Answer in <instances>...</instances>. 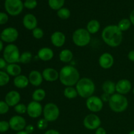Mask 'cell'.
Instances as JSON below:
<instances>
[{"instance_id":"obj_13","label":"cell","mask_w":134,"mask_h":134,"mask_svg":"<svg viewBox=\"0 0 134 134\" xmlns=\"http://www.w3.org/2000/svg\"><path fill=\"white\" fill-rule=\"evenodd\" d=\"M10 128L16 132L22 131L25 129L26 125V121L23 116L20 115H15L10 119L9 121Z\"/></svg>"},{"instance_id":"obj_45","label":"cell","mask_w":134,"mask_h":134,"mask_svg":"<svg viewBox=\"0 0 134 134\" xmlns=\"http://www.w3.org/2000/svg\"><path fill=\"white\" fill-rule=\"evenodd\" d=\"M128 58L130 61L134 62V50L129 52V53L128 54Z\"/></svg>"},{"instance_id":"obj_24","label":"cell","mask_w":134,"mask_h":134,"mask_svg":"<svg viewBox=\"0 0 134 134\" xmlns=\"http://www.w3.org/2000/svg\"><path fill=\"white\" fill-rule=\"evenodd\" d=\"M6 71L9 75L17 77V76L21 75L22 68L17 64H9L7 66Z\"/></svg>"},{"instance_id":"obj_35","label":"cell","mask_w":134,"mask_h":134,"mask_svg":"<svg viewBox=\"0 0 134 134\" xmlns=\"http://www.w3.org/2000/svg\"><path fill=\"white\" fill-rule=\"evenodd\" d=\"M32 35L35 39H41L44 36V31L41 28L37 27L32 30Z\"/></svg>"},{"instance_id":"obj_8","label":"cell","mask_w":134,"mask_h":134,"mask_svg":"<svg viewBox=\"0 0 134 134\" xmlns=\"http://www.w3.org/2000/svg\"><path fill=\"white\" fill-rule=\"evenodd\" d=\"M24 7L21 0H5V10L11 16H17L20 14Z\"/></svg>"},{"instance_id":"obj_47","label":"cell","mask_w":134,"mask_h":134,"mask_svg":"<svg viewBox=\"0 0 134 134\" xmlns=\"http://www.w3.org/2000/svg\"><path fill=\"white\" fill-rule=\"evenodd\" d=\"M130 20L132 24H133L134 26V10L130 13Z\"/></svg>"},{"instance_id":"obj_43","label":"cell","mask_w":134,"mask_h":134,"mask_svg":"<svg viewBox=\"0 0 134 134\" xmlns=\"http://www.w3.org/2000/svg\"><path fill=\"white\" fill-rule=\"evenodd\" d=\"M95 134H107L105 130L102 127H99L98 129L96 130Z\"/></svg>"},{"instance_id":"obj_27","label":"cell","mask_w":134,"mask_h":134,"mask_svg":"<svg viewBox=\"0 0 134 134\" xmlns=\"http://www.w3.org/2000/svg\"><path fill=\"white\" fill-rule=\"evenodd\" d=\"M64 95L67 99H73L77 98L78 92L76 88H74L73 86H66L64 90Z\"/></svg>"},{"instance_id":"obj_19","label":"cell","mask_w":134,"mask_h":134,"mask_svg":"<svg viewBox=\"0 0 134 134\" xmlns=\"http://www.w3.org/2000/svg\"><path fill=\"white\" fill-rule=\"evenodd\" d=\"M22 23L25 28L32 31L37 27V20L35 16L33 14H27L24 16Z\"/></svg>"},{"instance_id":"obj_4","label":"cell","mask_w":134,"mask_h":134,"mask_svg":"<svg viewBox=\"0 0 134 134\" xmlns=\"http://www.w3.org/2000/svg\"><path fill=\"white\" fill-rule=\"evenodd\" d=\"M108 102L109 108L115 113L124 112L128 107V101L126 97L118 93L111 96Z\"/></svg>"},{"instance_id":"obj_20","label":"cell","mask_w":134,"mask_h":134,"mask_svg":"<svg viewBox=\"0 0 134 134\" xmlns=\"http://www.w3.org/2000/svg\"><path fill=\"white\" fill-rule=\"evenodd\" d=\"M28 79L30 84L34 86H39L43 81L42 73L37 70H33L29 73Z\"/></svg>"},{"instance_id":"obj_40","label":"cell","mask_w":134,"mask_h":134,"mask_svg":"<svg viewBox=\"0 0 134 134\" xmlns=\"http://www.w3.org/2000/svg\"><path fill=\"white\" fill-rule=\"evenodd\" d=\"M9 17L5 13H0V24H5L8 22Z\"/></svg>"},{"instance_id":"obj_33","label":"cell","mask_w":134,"mask_h":134,"mask_svg":"<svg viewBox=\"0 0 134 134\" xmlns=\"http://www.w3.org/2000/svg\"><path fill=\"white\" fill-rule=\"evenodd\" d=\"M10 81V77L7 73L0 71V86L7 85Z\"/></svg>"},{"instance_id":"obj_15","label":"cell","mask_w":134,"mask_h":134,"mask_svg":"<svg viewBox=\"0 0 134 134\" xmlns=\"http://www.w3.org/2000/svg\"><path fill=\"white\" fill-rule=\"evenodd\" d=\"M132 83L128 79H120L116 83V92L118 94L124 95L128 94L132 90Z\"/></svg>"},{"instance_id":"obj_26","label":"cell","mask_w":134,"mask_h":134,"mask_svg":"<svg viewBox=\"0 0 134 134\" xmlns=\"http://www.w3.org/2000/svg\"><path fill=\"white\" fill-rule=\"evenodd\" d=\"M86 29L90 34H95L100 30V23L97 20H91L86 25Z\"/></svg>"},{"instance_id":"obj_7","label":"cell","mask_w":134,"mask_h":134,"mask_svg":"<svg viewBox=\"0 0 134 134\" xmlns=\"http://www.w3.org/2000/svg\"><path fill=\"white\" fill-rule=\"evenodd\" d=\"M60 114V111L59 107L57 105L52 102L47 103L43 107V117L48 122L56 121L58 119Z\"/></svg>"},{"instance_id":"obj_11","label":"cell","mask_w":134,"mask_h":134,"mask_svg":"<svg viewBox=\"0 0 134 134\" xmlns=\"http://www.w3.org/2000/svg\"><path fill=\"white\" fill-rule=\"evenodd\" d=\"M43 107L40 102L31 101L27 105V114L32 119H37L43 114Z\"/></svg>"},{"instance_id":"obj_29","label":"cell","mask_w":134,"mask_h":134,"mask_svg":"<svg viewBox=\"0 0 134 134\" xmlns=\"http://www.w3.org/2000/svg\"><path fill=\"white\" fill-rule=\"evenodd\" d=\"M32 54L30 51H25L20 54L18 62L24 64H29L32 60Z\"/></svg>"},{"instance_id":"obj_50","label":"cell","mask_w":134,"mask_h":134,"mask_svg":"<svg viewBox=\"0 0 134 134\" xmlns=\"http://www.w3.org/2000/svg\"><path fill=\"white\" fill-rule=\"evenodd\" d=\"M128 134H134V130H132V131H131Z\"/></svg>"},{"instance_id":"obj_30","label":"cell","mask_w":134,"mask_h":134,"mask_svg":"<svg viewBox=\"0 0 134 134\" xmlns=\"http://www.w3.org/2000/svg\"><path fill=\"white\" fill-rule=\"evenodd\" d=\"M65 0H48V5L53 10H58L64 6Z\"/></svg>"},{"instance_id":"obj_9","label":"cell","mask_w":134,"mask_h":134,"mask_svg":"<svg viewBox=\"0 0 134 134\" xmlns=\"http://www.w3.org/2000/svg\"><path fill=\"white\" fill-rule=\"evenodd\" d=\"M86 106L89 111L96 113L103 109V102L101 98L93 95L86 99Z\"/></svg>"},{"instance_id":"obj_14","label":"cell","mask_w":134,"mask_h":134,"mask_svg":"<svg viewBox=\"0 0 134 134\" xmlns=\"http://www.w3.org/2000/svg\"><path fill=\"white\" fill-rule=\"evenodd\" d=\"M99 65L102 69H109L113 67L115 63L113 56L109 52H104L99 58Z\"/></svg>"},{"instance_id":"obj_42","label":"cell","mask_w":134,"mask_h":134,"mask_svg":"<svg viewBox=\"0 0 134 134\" xmlns=\"http://www.w3.org/2000/svg\"><path fill=\"white\" fill-rule=\"evenodd\" d=\"M7 62L5 60L2 58H0V69H4L5 68H7Z\"/></svg>"},{"instance_id":"obj_12","label":"cell","mask_w":134,"mask_h":134,"mask_svg":"<svg viewBox=\"0 0 134 134\" xmlns=\"http://www.w3.org/2000/svg\"><path fill=\"white\" fill-rule=\"evenodd\" d=\"M18 31L16 28L9 27L4 29L1 34V41L5 43H12L16 41L18 37Z\"/></svg>"},{"instance_id":"obj_37","label":"cell","mask_w":134,"mask_h":134,"mask_svg":"<svg viewBox=\"0 0 134 134\" xmlns=\"http://www.w3.org/2000/svg\"><path fill=\"white\" fill-rule=\"evenodd\" d=\"M37 3L36 0H26L24 6L28 9H34L36 7Z\"/></svg>"},{"instance_id":"obj_10","label":"cell","mask_w":134,"mask_h":134,"mask_svg":"<svg viewBox=\"0 0 134 134\" xmlns=\"http://www.w3.org/2000/svg\"><path fill=\"white\" fill-rule=\"evenodd\" d=\"M102 121L99 116L94 113H90L85 116L83 120V125L86 129L90 130L98 129L100 127Z\"/></svg>"},{"instance_id":"obj_16","label":"cell","mask_w":134,"mask_h":134,"mask_svg":"<svg viewBox=\"0 0 134 134\" xmlns=\"http://www.w3.org/2000/svg\"><path fill=\"white\" fill-rule=\"evenodd\" d=\"M66 37L64 33L60 31H56L51 35V43L54 47L60 48L65 44Z\"/></svg>"},{"instance_id":"obj_38","label":"cell","mask_w":134,"mask_h":134,"mask_svg":"<svg viewBox=\"0 0 134 134\" xmlns=\"http://www.w3.org/2000/svg\"><path fill=\"white\" fill-rule=\"evenodd\" d=\"M9 106L3 101H0V115H5L9 111Z\"/></svg>"},{"instance_id":"obj_5","label":"cell","mask_w":134,"mask_h":134,"mask_svg":"<svg viewBox=\"0 0 134 134\" xmlns=\"http://www.w3.org/2000/svg\"><path fill=\"white\" fill-rule=\"evenodd\" d=\"M73 43L79 47H85L87 46L91 41V34L86 29L79 28L75 30L72 35Z\"/></svg>"},{"instance_id":"obj_44","label":"cell","mask_w":134,"mask_h":134,"mask_svg":"<svg viewBox=\"0 0 134 134\" xmlns=\"http://www.w3.org/2000/svg\"><path fill=\"white\" fill-rule=\"evenodd\" d=\"M110 96H111L109 95V94H105V93H104V94L102 96V98H102V99L103 100V102H109Z\"/></svg>"},{"instance_id":"obj_32","label":"cell","mask_w":134,"mask_h":134,"mask_svg":"<svg viewBox=\"0 0 134 134\" xmlns=\"http://www.w3.org/2000/svg\"><path fill=\"white\" fill-rule=\"evenodd\" d=\"M57 15L62 20H66L70 17L71 12L67 8H62L57 11Z\"/></svg>"},{"instance_id":"obj_2","label":"cell","mask_w":134,"mask_h":134,"mask_svg":"<svg viewBox=\"0 0 134 134\" xmlns=\"http://www.w3.org/2000/svg\"><path fill=\"white\" fill-rule=\"evenodd\" d=\"M80 79V73L78 69L72 65H65L59 72V80L65 86H75Z\"/></svg>"},{"instance_id":"obj_48","label":"cell","mask_w":134,"mask_h":134,"mask_svg":"<svg viewBox=\"0 0 134 134\" xmlns=\"http://www.w3.org/2000/svg\"><path fill=\"white\" fill-rule=\"evenodd\" d=\"M3 43L2 41L0 40V52L3 50Z\"/></svg>"},{"instance_id":"obj_23","label":"cell","mask_w":134,"mask_h":134,"mask_svg":"<svg viewBox=\"0 0 134 134\" xmlns=\"http://www.w3.org/2000/svg\"><path fill=\"white\" fill-rule=\"evenodd\" d=\"M102 90L105 94L112 96L116 92V83L112 81H106L102 85Z\"/></svg>"},{"instance_id":"obj_31","label":"cell","mask_w":134,"mask_h":134,"mask_svg":"<svg viewBox=\"0 0 134 134\" xmlns=\"http://www.w3.org/2000/svg\"><path fill=\"white\" fill-rule=\"evenodd\" d=\"M131 25H132V23H131L130 19H128V18H123L121 20L119 21L117 26L119 27V28L123 32V31H126L129 30Z\"/></svg>"},{"instance_id":"obj_36","label":"cell","mask_w":134,"mask_h":134,"mask_svg":"<svg viewBox=\"0 0 134 134\" xmlns=\"http://www.w3.org/2000/svg\"><path fill=\"white\" fill-rule=\"evenodd\" d=\"M48 122L47 120H45L44 118L41 119L37 122V127L38 129L41 130H45L48 126Z\"/></svg>"},{"instance_id":"obj_49","label":"cell","mask_w":134,"mask_h":134,"mask_svg":"<svg viewBox=\"0 0 134 134\" xmlns=\"http://www.w3.org/2000/svg\"><path fill=\"white\" fill-rule=\"evenodd\" d=\"M16 134H28V133H27L25 130L24 131L22 130V131H20V132H18L16 133Z\"/></svg>"},{"instance_id":"obj_25","label":"cell","mask_w":134,"mask_h":134,"mask_svg":"<svg viewBox=\"0 0 134 134\" xmlns=\"http://www.w3.org/2000/svg\"><path fill=\"white\" fill-rule=\"evenodd\" d=\"M73 54L72 51L69 49L62 50L59 54V59L60 61L63 63H69L73 60Z\"/></svg>"},{"instance_id":"obj_21","label":"cell","mask_w":134,"mask_h":134,"mask_svg":"<svg viewBox=\"0 0 134 134\" xmlns=\"http://www.w3.org/2000/svg\"><path fill=\"white\" fill-rule=\"evenodd\" d=\"M54 54L52 48L48 47H43L37 52V56L41 60L44 62L50 61L53 58Z\"/></svg>"},{"instance_id":"obj_22","label":"cell","mask_w":134,"mask_h":134,"mask_svg":"<svg viewBox=\"0 0 134 134\" xmlns=\"http://www.w3.org/2000/svg\"><path fill=\"white\" fill-rule=\"evenodd\" d=\"M13 83H14V86L18 88L23 89L28 86L30 82H29L28 77L24 75H20L14 77Z\"/></svg>"},{"instance_id":"obj_34","label":"cell","mask_w":134,"mask_h":134,"mask_svg":"<svg viewBox=\"0 0 134 134\" xmlns=\"http://www.w3.org/2000/svg\"><path fill=\"white\" fill-rule=\"evenodd\" d=\"M14 111L20 115H23V114L27 113V106L24 103H18L16 105L14 106Z\"/></svg>"},{"instance_id":"obj_17","label":"cell","mask_w":134,"mask_h":134,"mask_svg":"<svg viewBox=\"0 0 134 134\" xmlns=\"http://www.w3.org/2000/svg\"><path fill=\"white\" fill-rule=\"evenodd\" d=\"M20 99L21 96L19 92L16 90H12L6 94L5 102L7 103L9 107H14L19 103Z\"/></svg>"},{"instance_id":"obj_3","label":"cell","mask_w":134,"mask_h":134,"mask_svg":"<svg viewBox=\"0 0 134 134\" xmlns=\"http://www.w3.org/2000/svg\"><path fill=\"white\" fill-rule=\"evenodd\" d=\"M75 86L78 95L81 98L86 99L93 96L96 90V86L94 81L88 77L80 79Z\"/></svg>"},{"instance_id":"obj_6","label":"cell","mask_w":134,"mask_h":134,"mask_svg":"<svg viewBox=\"0 0 134 134\" xmlns=\"http://www.w3.org/2000/svg\"><path fill=\"white\" fill-rule=\"evenodd\" d=\"M20 53L19 48L14 44H9L3 51V58L8 64H16L19 62Z\"/></svg>"},{"instance_id":"obj_51","label":"cell","mask_w":134,"mask_h":134,"mask_svg":"<svg viewBox=\"0 0 134 134\" xmlns=\"http://www.w3.org/2000/svg\"><path fill=\"white\" fill-rule=\"evenodd\" d=\"M133 95H134V88H133Z\"/></svg>"},{"instance_id":"obj_1","label":"cell","mask_w":134,"mask_h":134,"mask_svg":"<svg viewBox=\"0 0 134 134\" xmlns=\"http://www.w3.org/2000/svg\"><path fill=\"white\" fill-rule=\"evenodd\" d=\"M102 38L106 44L111 47H117L122 42V31L117 25H108L103 28Z\"/></svg>"},{"instance_id":"obj_46","label":"cell","mask_w":134,"mask_h":134,"mask_svg":"<svg viewBox=\"0 0 134 134\" xmlns=\"http://www.w3.org/2000/svg\"><path fill=\"white\" fill-rule=\"evenodd\" d=\"M44 134H60V132L56 130H48Z\"/></svg>"},{"instance_id":"obj_39","label":"cell","mask_w":134,"mask_h":134,"mask_svg":"<svg viewBox=\"0 0 134 134\" xmlns=\"http://www.w3.org/2000/svg\"><path fill=\"white\" fill-rule=\"evenodd\" d=\"M9 128H10V125H9V122L5 121V120L0 121V132L1 133L6 132L7 131L9 130Z\"/></svg>"},{"instance_id":"obj_28","label":"cell","mask_w":134,"mask_h":134,"mask_svg":"<svg viewBox=\"0 0 134 134\" xmlns=\"http://www.w3.org/2000/svg\"><path fill=\"white\" fill-rule=\"evenodd\" d=\"M46 94H46V92L44 89L37 88L34 90L31 97H32L33 101L40 102L45 98Z\"/></svg>"},{"instance_id":"obj_41","label":"cell","mask_w":134,"mask_h":134,"mask_svg":"<svg viewBox=\"0 0 134 134\" xmlns=\"http://www.w3.org/2000/svg\"><path fill=\"white\" fill-rule=\"evenodd\" d=\"M34 130H35V128H34V126L32 124H29V125H27L25 128V131L27 132L28 134L32 133L33 132H34Z\"/></svg>"},{"instance_id":"obj_18","label":"cell","mask_w":134,"mask_h":134,"mask_svg":"<svg viewBox=\"0 0 134 134\" xmlns=\"http://www.w3.org/2000/svg\"><path fill=\"white\" fill-rule=\"evenodd\" d=\"M43 79L47 82H54L59 79V72L52 68H47L42 72Z\"/></svg>"}]
</instances>
